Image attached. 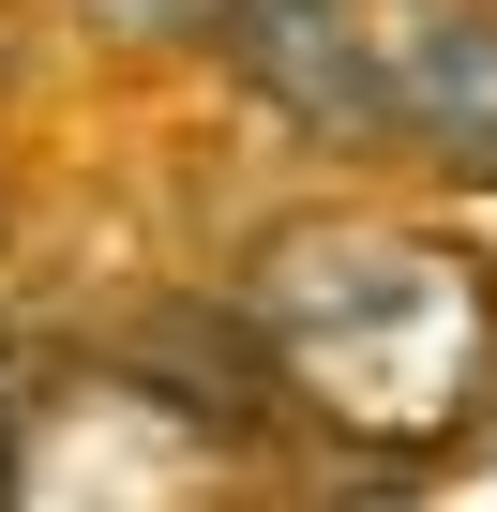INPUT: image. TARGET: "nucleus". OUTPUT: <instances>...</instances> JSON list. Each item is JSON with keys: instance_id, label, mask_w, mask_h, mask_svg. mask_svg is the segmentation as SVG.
<instances>
[{"instance_id": "f257e3e1", "label": "nucleus", "mask_w": 497, "mask_h": 512, "mask_svg": "<svg viewBox=\"0 0 497 512\" xmlns=\"http://www.w3.org/2000/svg\"><path fill=\"white\" fill-rule=\"evenodd\" d=\"M257 332L287 437L377 452V467H452L497 422V256L422 211H287L226 272Z\"/></svg>"}, {"instance_id": "39448f33", "label": "nucleus", "mask_w": 497, "mask_h": 512, "mask_svg": "<svg viewBox=\"0 0 497 512\" xmlns=\"http://www.w3.org/2000/svg\"><path fill=\"white\" fill-rule=\"evenodd\" d=\"M61 16H76L106 61H196V46H226L241 0H61Z\"/></svg>"}, {"instance_id": "f03ea898", "label": "nucleus", "mask_w": 497, "mask_h": 512, "mask_svg": "<svg viewBox=\"0 0 497 512\" xmlns=\"http://www.w3.org/2000/svg\"><path fill=\"white\" fill-rule=\"evenodd\" d=\"M241 467H257V437H226L121 347H61L31 452H16V512H226Z\"/></svg>"}, {"instance_id": "20e7f679", "label": "nucleus", "mask_w": 497, "mask_h": 512, "mask_svg": "<svg viewBox=\"0 0 497 512\" xmlns=\"http://www.w3.org/2000/svg\"><path fill=\"white\" fill-rule=\"evenodd\" d=\"M377 76H392V166L497 196V0H377Z\"/></svg>"}, {"instance_id": "0eeeda50", "label": "nucleus", "mask_w": 497, "mask_h": 512, "mask_svg": "<svg viewBox=\"0 0 497 512\" xmlns=\"http://www.w3.org/2000/svg\"><path fill=\"white\" fill-rule=\"evenodd\" d=\"M0 256H16V166H0Z\"/></svg>"}, {"instance_id": "7ed1b4c3", "label": "nucleus", "mask_w": 497, "mask_h": 512, "mask_svg": "<svg viewBox=\"0 0 497 512\" xmlns=\"http://www.w3.org/2000/svg\"><path fill=\"white\" fill-rule=\"evenodd\" d=\"M241 106L302 151H347V166H392V76H377V0H241L226 46Z\"/></svg>"}, {"instance_id": "423d86ee", "label": "nucleus", "mask_w": 497, "mask_h": 512, "mask_svg": "<svg viewBox=\"0 0 497 512\" xmlns=\"http://www.w3.org/2000/svg\"><path fill=\"white\" fill-rule=\"evenodd\" d=\"M46 362H61V347H31L16 317H0V512H16V452H31V407H46Z\"/></svg>"}]
</instances>
